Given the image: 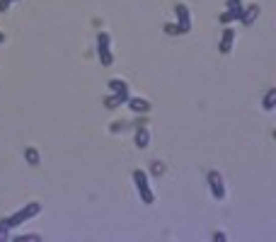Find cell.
<instances>
[{"label": "cell", "mask_w": 276, "mask_h": 242, "mask_svg": "<svg viewBox=\"0 0 276 242\" xmlns=\"http://www.w3.org/2000/svg\"><path fill=\"white\" fill-rule=\"evenodd\" d=\"M97 56H100V63L104 68H109L114 63V54H111V36L107 32L97 34Z\"/></svg>", "instance_id": "3"}, {"label": "cell", "mask_w": 276, "mask_h": 242, "mask_svg": "<svg viewBox=\"0 0 276 242\" xmlns=\"http://www.w3.org/2000/svg\"><path fill=\"white\" fill-rule=\"evenodd\" d=\"M232 42H235V32H232L230 27L225 24V29H223V36H221V44H218V51H221V54H230Z\"/></svg>", "instance_id": "9"}, {"label": "cell", "mask_w": 276, "mask_h": 242, "mask_svg": "<svg viewBox=\"0 0 276 242\" xmlns=\"http://www.w3.org/2000/svg\"><path fill=\"white\" fill-rule=\"evenodd\" d=\"M240 17H243V8H235V10L223 12L221 17H218V22H221V24H230V22H235V20H240Z\"/></svg>", "instance_id": "12"}, {"label": "cell", "mask_w": 276, "mask_h": 242, "mask_svg": "<svg viewBox=\"0 0 276 242\" xmlns=\"http://www.w3.org/2000/svg\"><path fill=\"white\" fill-rule=\"evenodd\" d=\"M0 44H5V34L0 32Z\"/></svg>", "instance_id": "23"}, {"label": "cell", "mask_w": 276, "mask_h": 242, "mask_svg": "<svg viewBox=\"0 0 276 242\" xmlns=\"http://www.w3.org/2000/svg\"><path fill=\"white\" fill-rule=\"evenodd\" d=\"M131 177H133V184H136V191H138L141 201H143L145 206H150L155 201V194H153V189H150V184H148V175H145L143 170H133Z\"/></svg>", "instance_id": "1"}, {"label": "cell", "mask_w": 276, "mask_h": 242, "mask_svg": "<svg viewBox=\"0 0 276 242\" xmlns=\"http://www.w3.org/2000/svg\"><path fill=\"white\" fill-rule=\"evenodd\" d=\"M133 143H136V148H141V150H145L150 145V131H148L145 121H136V138H133Z\"/></svg>", "instance_id": "6"}, {"label": "cell", "mask_w": 276, "mask_h": 242, "mask_svg": "<svg viewBox=\"0 0 276 242\" xmlns=\"http://www.w3.org/2000/svg\"><path fill=\"white\" fill-rule=\"evenodd\" d=\"M129 97H131L129 92H111L109 97H104V109H116V107L126 104Z\"/></svg>", "instance_id": "7"}, {"label": "cell", "mask_w": 276, "mask_h": 242, "mask_svg": "<svg viewBox=\"0 0 276 242\" xmlns=\"http://www.w3.org/2000/svg\"><path fill=\"white\" fill-rule=\"evenodd\" d=\"M42 213V204H36V201H32V204H27L24 209H20L15 216H10V218L5 220L10 228H20L22 223H27V220H32L34 216H39Z\"/></svg>", "instance_id": "2"}, {"label": "cell", "mask_w": 276, "mask_h": 242, "mask_svg": "<svg viewBox=\"0 0 276 242\" xmlns=\"http://www.w3.org/2000/svg\"><path fill=\"white\" fill-rule=\"evenodd\" d=\"M24 160H27L32 167H36L39 163H42V155H39V150H36V148H32V145H29V148H24Z\"/></svg>", "instance_id": "13"}, {"label": "cell", "mask_w": 276, "mask_h": 242, "mask_svg": "<svg viewBox=\"0 0 276 242\" xmlns=\"http://www.w3.org/2000/svg\"><path fill=\"white\" fill-rule=\"evenodd\" d=\"M15 242H42V235H17Z\"/></svg>", "instance_id": "16"}, {"label": "cell", "mask_w": 276, "mask_h": 242, "mask_svg": "<svg viewBox=\"0 0 276 242\" xmlns=\"http://www.w3.org/2000/svg\"><path fill=\"white\" fill-rule=\"evenodd\" d=\"M211 240H213V242H225L228 237H225V232H223V230H216L213 235H211Z\"/></svg>", "instance_id": "18"}, {"label": "cell", "mask_w": 276, "mask_h": 242, "mask_svg": "<svg viewBox=\"0 0 276 242\" xmlns=\"http://www.w3.org/2000/svg\"><path fill=\"white\" fill-rule=\"evenodd\" d=\"M235 8H243V0H228V10H235Z\"/></svg>", "instance_id": "21"}, {"label": "cell", "mask_w": 276, "mask_h": 242, "mask_svg": "<svg viewBox=\"0 0 276 242\" xmlns=\"http://www.w3.org/2000/svg\"><path fill=\"white\" fill-rule=\"evenodd\" d=\"M165 32L170 34V36H177V34H179V29H177V24H165Z\"/></svg>", "instance_id": "20"}, {"label": "cell", "mask_w": 276, "mask_h": 242, "mask_svg": "<svg viewBox=\"0 0 276 242\" xmlns=\"http://www.w3.org/2000/svg\"><path fill=\"white\" fill-rule=\"evenodd\" d=\"M126 104H129V109H131L133 114H145V111H150V102H148V99L129 97L126 99Z\"/></svg>", "instance_id": "8"}, {"label": "cell", "mask_w": 276, "mask_h": 242, "mask_svg": "<svg viewBox=\"0 0 276 242\" xmlns=\"http://www.w3.org/2000/svg\"><path fill=\"white\" fill-rule=\"evenodd\" d=\"M15 3H20V0H0V12H5L10 5H15Z\"/></svg>", "instance_id": "19"}, {"label": "cell", "mask_w": 276, "mask_h": 242, "mask_svg": "<svg viewBox=\"0 0 276 242\" xmlns=\"http://www.w3.org/2000/svg\"><path fill=\"white\" fill-rule=\"evenodd\" d=\"M257 15H259V5H250V8H243V17H240V22L245 27H250V24L257 20Z\"/></svg>", "instance_id": "10"}, {"label": "cell", "mask_w": 276, "mask_h": 242, "mask_svg": "<svg viewBox=\"0 0 276 242\" xmlns=\"http://www.w3.org/2000/svg\"><path fill=\"white\" fill-rule=\"evenodd\" d=\"M262 109H264V111H274L276 109V90L274 88L266 90L264 99H262Z\"/></svg>", "instance_id": "11"}, {"label": "cell", "mask_w": 276, "mask_h": 242, "mask_svg": "<svg viewBox=\"0 0 276 242\" xmlns=\"http://www.w3.org/2000/svg\"><path fill=\"white\" fill-rule=\"evenodd\" d=\"M206 179H209V189H211V196L216 201H223L225 198V184H223V177L218 170H209L206 172Z\"/></svg>", "instance_id": "4"}, {"label": "cell", "mask_w": 276, "mask_h": 242, "mask_svg": "<svg viewBox=\"0 0 276 242\" xmlns=\"http://www.w3.org/2000/svg\"><path fill=\"white\" fill-rule=\"evenodd\" d=\"M107 88H109V92H129V85H126V80H122V77H111L109 83H107Z\"/></svg>", "instance_id": "14"}, {"label": "cell", "mask_w": 276, "mask_h": 242, "mask_svg": "<svg viewBox=\"0 0 276 242\" xmlns=\"http://www.w3.org/2000/svg\"><path fill=\"white\" fill-rule=\"evenodd\" d=\"M175 15H177V29L179 34H187L191 32V12L184 3H177L175 5Z\"/></svg>", "instance_id": "5"}, {"label": "cell", "mask_w": 276, "mask_h": 242, "mask_svg": "<svg viewBox=\"0 0 276 242\" xmlns=\"http://www.w3.org/2000/svg\"><path fill=\"white\" fill-rule=\"evenodd\" d=\"M10 225L5 223V220H0V242H5V240H10Z\"/></svg>", "instance_id": "15"}, {"label": "cell", "mask_w": 276, "mask_h": 242, "mask_svg": "<svg viewBox=\"0 0 276 242\" xmlns=\"http://www.w3.org/2000/svg\"><path fill=\"white\" fill-rule=\"evenodd\" d=\"M124 129H126V124H124V121H114V124L109 126L111 133H119V131H124Z\"/></svg>", "instance_id": "17"}, {"label": "cell", "mask_w": 276, "mask_h": 242, "mask_svg": "<svg viewBox=\"0 0 276 242\" xmlns=\"http://www.w3.org/2000/svg\"><path fill=\"white\" fill-rule=\"evenodd\" d=\"M163 170H165V167L160 165V163H153V172H155L157 177H160V172H163Z\"/></svg>", "instance_id": "22"}]
</instances>
